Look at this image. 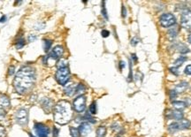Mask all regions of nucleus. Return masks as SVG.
<instances>
[{"mask_svg": "<svg viewBox=\"0 0 191 137\" xmlns=\"http://www.w3.org/2000/svg\"><path fill=\"white\" fill-rule=\"evenodd\" d=\"M57 68L60 69V68H64V67H67V61L66 59H60L57 63Z\"/></svg>", "mask_w": 191, "mask_h": 137, "instance_id": "obj_24", "label": "nucleus"}, {"mask_svg": "<svg viewBox=\"0 0 191 137\" xmlns=\"http://www.w3.org/2000/svg\"><path fill=\"white\" fill-rule=\"evenodd\" d=\"M125 66H126L125 62L123 61V60H120V70H123Z\"/></svg>", "mask_w": 191, "mask_h": 137, "instance_id": "obj_44", "label": "nucleus"}, {"mask_svg": "<svg viewBox=\"0 0 191 137\" xmlns=\"http://www.w3.org/2000/svg\"><path fill=\"white\" fill-rule=\"evenodd\" d=\"M181 24L182 27L188 30H191V11H183L181 17Z\"/></svg>", "mask_w": 191, "mask_h": 137, "instance_id": "obj_8", "label": "nucleus"}, {"mask_svg": "<svg viewBox=\"0 0 191 137\" xmlns=\"http://www.w3.org/2000/svg\"><path fill=\"white\" fill-rule=\"evenodd\" d=\"M52 45V41L50 39H44L43 41V48L44 51L48 52L51 49V47Z\"/></svg>", "mask_w": 191, "mask_h": 137, "instance_id": "obj_19", "label": "nucleus"}, {"mask_svg": "<svg viewBox=\"0 0 191 137\" xmlns=\"http://www.w3.org/2000/svg\"><path fill=\"white\" fill-rule=\"evenodd\" d=\"M0 105L3 108H9L11 105L10 99L6 95L1 94L0 95Z\"/></svg>", "mask_w": 191, "mask_h": 137, "instance_id": "obj_13", "label": "nucleus"}, {"mask_svg": "<svg viewBox=\"0 0 191 137\" xmlns=\"http://www.w3.org/2000/svg\"><path fill=\"white\" fill-rule=\"evenodd\" d=\"M133 80V72H132V64L131 61L129 62V74L127 76V81H132Z\"/></svg>", "mask_w": 191, "mask_h": 137, "instance_id": "obj_31", "label": "nucleus"}, {"mask_svg": "<svg viewBox=\"0 0 191 137\" xmlns=\"http://www.w3.org/2000/svg\"><path fill=\"white\" fill-rule=\"evenodd\" d=\"M44 27H45V23H43V22H38V23H36V24L35 25L34 28L35 30H41Z\"/></svg>", "mask_w": 191, "mask_h": 137, "instance_id": "obj_30", "label": "nucleus"}, {"mask_svg": "<svg viewBox=\"0 0 191 137\" xmlns=\"http://www.w3.org/2000/svg\"><path fill=\"white\" fill-rule=\"evenodd\" d=\"M131 56H132V59H133V60H134V61H135V62L137 61V57H136V55H135V54H132Z\"/></svg>", "mask_w": 191, "mask_h": 137, "instance_id": "obj_46", "label": "nucleus"}, {"mask_svg": "<svg viewBox=\"0 0 191 137\" xmlns=\"http://www.w3.org/2000/svg\"><path fill=\"white\" fill-rule=\"evenodd\" d=\"M121 14H122V17L125 18L127 16V9L124 5H122V11H121Z\"/></svg>", "mask_w": 191, "mask_h": 137, "instance_id": "obj_43", "label": "nucleus"}, {"mask_svg": "<svg viewBox=\"0 0 191 137\" xmlns=\"http://www.w3.org/2000/svg\"><path fill=\"white\" fill-rule=\"evenodd\" d=\"M168 118L174 119L175 120H183V113L181 112V111L178 110L170 111V113L168 114Z\"/></svg>", "mask_w": 191, "mask_h": 137, "instance_id": "obj_12", "label": "nucleus"}, {"mask_svg": "<svg viewBox=\"0 0 191 137\" xmlns=\"http://www.w3.org/2000/svg\"><path fill=\"white\" fill-rule=\"evenodd\" d=\"M34 129L38 137H48L49 135V127L43 123H35L34 126Z\"/></svg>", "mask_w": 191, "mask_h": 137, "instance_id": "obj_9", "label": "nucleus"}, {"mask_svg": "<svg viewBox=\"0 0 191 137\" xmlns=\"http://www.w3.org/2000/svg\"><path fill=\"white\" fill-rule=\"evenodd\" d=\"M69 130H70V134H71L72 137H80L81 136V134H80V132H79L78 128H75V127H71Z\"/></svg>", "mask_w": 191, "mask_h": 137, "instance_id": "obj_26", "label": "nucleus"}, {"mask_svg": "<svg viewBox=\"0 0 191 137\" xmlns=\"http://www.w3.org/2000/svg\"><path fill=\"white\" fill-rule=\"evenodd\" d=\"M112 129L114 130V131H119V130L120 129V127L118 125L117 123H115V124H113V125L112 126Z\"/></svg>", "mask_w": 191, "mask_h": 137, "instance_id": "obj_42", "label": "nucleus"}, {"mask_svg": "<svg viewBox=\"0 0 191 137\" xmlns=\"http://www.w3.org/2000/svg\"><path fill=\"white\" fill-rule=\"evenodd\" d=\"M102 14H103V17L106 20H108V14H107V11H106L105 8V2H102Z\"/></svg>", "mask_w": 191, "mask_h": 137, "instance_id": "obj_28", "label": "nucleus"}, {"mask_svg": "<svg viewBox=\"0 0 191 137\" xmlns=\"http://www.w3.org/2000/svg\"><path fill=\"white\" fill-rule=\"evenodd\" d=\"M14 71H15L14 66H11L10 67H9V69H8V74L10 76H12V74H14Z\"/></svg>", "mask_w": 191, "mask_h": 137, "instance_id": "obj_39", "label": "nucleus"}, {"mask_svg": "<svg viewBox=\"0 0 191 137\" xmlns=\"http://www.w3.org/2000/svg\"><path fill=\"white\" fill-rule=\"evenodd\" d=\"M177 34H178V29H177V27H173V28H170V29L168 30L167 35H168L170 40H173L176 37Z\"/></svg>", "mask_w": 191, "mask_h": 137, "instance_id": "obj_21", "label": "nucleus"}, {"mask_svg": "<svg viewBox=\"0 0 191 137\" xmlns=\"http://www.w3.org/2000/svg\"><path fill=\"white\" fill-rule=\"evenodd\" d=\"M184 73L188 75H191V65H189V66H186V68L184 70Z\"/></svg>", "mask_w": 191, "mask_h": 137, "instance_id": "obj_36", "label": "nucleus"}, {"mask_svg": "<svg viewBox=\"0 0 191 137\" xmlns=\"http://www.w3.org/2000/svg\"><path fill=\"white\" fill-rule=\"evenodd\" d=\"M138 42H139V41H138L137 37H134V38L131 40V45H132V46H136Z\"/></svg>", "mask_w": 191, "mask_h": 137, "instance_id": "obj_40", "label": "nucleus"}, {"mask_svg": "<svg viewBox=\"0 0 191 137\" xmlns=\"http://www.w3.org/2000/svg\"><path fill=\"white\" fill-rule=\"evenodd\" d=\"M6 115V111L5 110V108H3L0 106V120H3L4 118Z\"/></svg>", "mask_w": 191, "mask_h": 137, "instance_id": "obj_32", "label": "nucleus"}, {"mask_svg": "<svg viewBox=\"0 0 191 137\" xmlns=\"http://www.w3.org/2000/svg\"><path fill=\"white\" fill-rule=\"evenodd\" d=\"M73 107L75 110V111L81 113L83 112L86 109V96L83 95H78L74 100Z\"/></svg>", "mask_w": 191, "mask_h": 137, "instance_id": "obj_6", "label": "nucleus"}, {"mask_svg": "<svg viewBox=\"0 0 191 137\" xmlns=\"http://www.w3.org/2000/svg\"><path fill=\"white\" fill-rule=\"evenodd\" d=\"M36 40V35H35V34H29L28 36H27V41L28 43H33L34 41Z\"/></svg>", "mask_w": 191, "mask_h": 137, "instance_id": "obj_35", "label": "nucleus"}, {"mask_svg": "<svg viewBox=\"0 0 191 137\" xmlns=\"http://www.w3.org/2000/svg\"><path fill=\"white\" fill-rule=\"evenodd\" d=\"M5 135H6V132H5V127L0 126V137H5Z\"/></svg>", "mask_w": 191, "mask_h": 137, "instance_id": "obj_37", "label": "nucleus"}, {"mask_svg": "<svg viewBox=\"0 0 191 137\" xmlns=\"http://www.w3.org/2000/svg\"><path fill=\"white\" fill-rule=\"evenodd\" d=\"M172 103H173V105L174 106V108L178 111L182 110V109H184L185 107L188 106L187 105V103H185V102H183V101H174Z\"/></svg>", "mask_w": 191, "mask_h": 137, "instance_id": "obj_18", "label": "nucleus"}, {"mask_svg": "<svg viewBox=\"0 0 191 137\" xmlns=\"http://www.w3.org/2000/svg\"><path fill=\"white\" fill-rule=\"evenodd\" d=\"M177 95H178V94L176 93V91L174 90V89L170 91V99H171V100L175 99V98L177 97Z\"/></svg>", "mask_w": 191, "mask_h": 137, "instance_id": "obj_33", "label": "nucleus"}, {"mask_svg": "<svg viewBox=\"0 0 191 137\" xmlns=\"http://www.w3.org/2000/svg\"><path fill=\"white\" fill-rule=\"evenodd\" d=\"M159 22H160V25L162 27H169L175 25L176 19L174 17V15L172 13H164L159 18Z\"/></svg>", "mask_w": 191, "mask_h": 137, "instance_id": "obj_5", "label": "nucleus"}, {"mask_svg": "<svg viewBox=\"0 0 191 137\" xmlns=\"http://www.w3.org/2000/svg\"><path fill=\"white\" fill-rule=\"evenodd\" d=\"M188 88H189V83L187 81H181V83L177 84L175 88H174V90L176 91L177 94H180L184 92Z\"/></svg>", "mask_w": 191, "mask_h": 137, "instance_id": "obj_15", "label": "nucleus"}, {"mask_svg": "<svg viewBox=\"0 0 191 137\" xmlns=\"http://www.w3.org/2000/svg\"><path fill=\"white\" fill-rule=\"evenodd\" d=\"M178 126H179L180 130L188 129V128L190 127L191 122L188 120H180V121H178Z\"/></svg>", "mask_w": 191, "mask_h": 137, "instance_id": "obj_16", "label": "nucleus"}, {"mask_svg": "<svg viewBox=\"0 0 191 137\" xmlns=\"http://www.w3.org/2000/svg\"><path fill=\"white\" fill-rule=\"evenodd\" d=\"M188 41H189V43H191V33L189 34V36H188Z\"/></svg>", "mask_w": 191, "mask_h": 137, "instance_id": "obj_47", "label": "nucleus"}, {"mask_svg": "<svg viewBox=\"0 0 191 137\" xmlns=\"http://www.w3.org/2000/svg\"><path fill=\"white\" fill-rule=\"evenodd\" d=\"M101 34H102V36L105 38V37H108L110 35V32L106 29H104V30H102V32H101Z\"/></svg>", "mask_w": 191, "mask_h": 137, "instance_id": "obj_38", "label": "nucleus"}, {"mask_svg": "<svg viewBox=\"0 0 191 137\" xmlns=\"http://www.w3.org/2000/svg\"><path fill=\"white\" fill-rule=\"evenodd\" d=\"M28 135H29V136H30V137H35V135H32L31 133H28Z\"/></svg>", "mask_w": 191, "mask_h": 137, "instance_id": "obj_48", "label": "nucleus"}, {"mask_svg": "<svg viewBox=\"0 0 191 137\" xmlns=\"http://www.w3.org/2000/svg\"><path fill=\"white\" fill-rule=\"evenodd\" d=\"M24 46H25V39L22 36H20V38L16 41V43H15V47H16V49L17 50H20V49H21V48H23Z\"/></svg>", "mask_w": 191, "mask_h": 137, "instance_id": "obj_23", "label": "nucleus"}, {"mask_svg": "<svg viewBox=\"0 0 191 137\" xmlns=\"http://www.w3.org/2000/svg\"><path fill=\"white\" fill-rule=\"evenodd\" d=\"M187 60V57L185 56H181V57H179L178 59L175 60V62H174V65H175V67H178V66H181L182 64L184 63V62Z\"/></svg>", "mask_w": 191, "mask_h": 137, "instance_id": "obj_25", "label": "nucleus"}, {"mask_svg": "<svg viewBox=\"0 0 191 137\" xmlns=\"http://www.w3.org/2000/svg\"><path fill=\"white\" fill-rule=\"evenodd\" d=\"M63 54H64V48L61 45H57L48 54V56H47L48 57V61H49L50 59L55 60V61L58 60V59H60V58L62 57Z\"/></svg>", "mask_w": 191, "mask_h": 137, "instance_id": "obj_7", "label": "nucleus"}, {"mask_svg": "<svg viewBox=\"0 0 191 137\" xmlns=\"http://www.w3.org/2000/svg\"><path fill=\"white\" fill-rule=\"evenodd\" d=\"M35 82V71L31 66H22L13 80V87L17 93L23 95L33 88Z\"/></svg>", "mask_w": 191, "mask_h": 137, "instance_id": "obj_1", "label": "nucleus"}, {"mask_svg": "<svg viewBox=\"0 0 191 137\" xmlns=\"http://www.w3.org/2000/svg\"><path fill=\"white\" fill-rule=\"evenodd\" d=\"M86 90L85 86L83 85L82 83H79L78 85L76 86V90H75V94L79 95H81V94H83Z\"/></svg>", "mask_w": 191, "mask_h": 137, "instance_id": "obj_22", "label": "nucleus"}, {"mask_svg": "<svg viewBox=\"0 0 191 137\" xmlns=\"http://www.w3.org/2000/svg\"><path fill=\"white\" fill-rule=\"evenodd\" d=\"M5 20H6V16L3 15L2 17L0 18V23H4V22H5Z\"/></svg>", "mask_w": 191, "mask_h": 137, "instance_id": "obj_45", "label": "nucleus"}, {"mask_svg": "<svg viewBox=\"0 0 191 137\" xmlns=\"http://www.w3.org/2000/svg\"><path fill=\"white\" fill-rule=\"evenodd\" d=\"M76 86L75 84H69V85H66L65 87V89H64V92L66 95L68 96H73V95L75 94L76 90Z\"/></svg>", "mask_w": 191, "mask_h": 137, "instance_id": "obj_14", "label": "nucleus"}, {"mask_svg": "<svg viewBox=\"0 0 191 137\" xmlns=\"http://www.w3.org/2000/svg\"><path fill=\"white\" fill-rule=\"evenodd\" d=\"M176 50L181 54H186V53H188V52L190 51L189 48H188L185 44L181 43H178L176 45Z\"/></svg>", "mask_w": 191, "mask_h": 137, "instance_id": "obj_17", "label": "nucleus"}, {"mask_svg": "<svg viewBox=\"0 0 191 137\" xmlns=\"http://www.w3.org/2000/svg\"><path fill=\"white\" fill-rule=\"evenodd\" d=\"M40 104L43 110L46 113H50L54 107V102L51 98H43L40 101Z\"/></svg>", "mask_w": 191, "mask_h": 137, "instance_id": "obj_10", "label": "nucleus"}, {"mask_svg": "<svg viewBox=\"0 0 191 137\" xmlns=\"http://www.w3.org/2000/svg\"><path fill=\"white\" fill-rule=\"evenodd\" d=\"M106 135V127L101 126L96 129V137H105Z\"/></svg>", "mask_w": 191, "mask_h": 137, "instance_id": "obj_20", "label": "nucleus"}, {"mask_svg": "<svg viewBox=\"0 0 191 137\" xmlns=\"http://www.w3.org/2000/svg\"><path fill=\"white\" fill-rule=\"evenodd\" d=\"M59 128H57V127H53V137H58V135H59Z\"/></svg>", "mask_w": 191, "mask_h": 137, "instance_id": "obj_41", "label": "nucleus"}, {"mask_svg": "<svg viewBox=\"0 0 191 137\" xmlns=\"http://www.w3.org/2000/svg\"><path fill=\"white\" fill-rule=\"evenodd\" d=\"M53 113L54 120L58 124L66 125L72 120L73 109L69 102L66 100H61L54 106Z\"/></svg>", "mask_w": 191, "mask_h": 137, "instance_id": "obj_2", "label": "nucleus"}, {"mask_svg": "<svg viewBox=\"0 0 191 137\" xmlns=\"http://www.w3.org/2000/svg\"><path fill=\"white\" fill-rule=\"evenodd\" d=\"M15 120L20 126L27 125L28 122V110L26 108H20L15 113Z\"/></svg>", "mask_w": 191, "mask_h": 137, "instance_id": "obj_4", "label": "nucleus"}, {"mask_svg": "<svg viewBox=\"0 0 191 137\" xmlns=\"http://www.w3.org/2000/svg\"><path fill=\"white\" fill-rule=\"evenodd\" d=\"M118 137H120V136H118Z\"/></svg>", "mask_w": 191, "mask_h": 137, "instance_id": "obj_49", "label": "nucleus"}, {"mask_svg": "<svg viewBox=\"0 0 191 137\" xmlns=\"http://www.w3.org/2000/svg\"><path fill=\"white\" fill-rule=\"evenodd\" d=\"M89 112L92 115H95L96 113V102H93L89 106Z\"/></svg>", "mask_w": 191, "mask_h": 137, "instance_id": "obj_29", "label": "nucleus"}, {"mask_svg": "<svg viewBox=\"0 0 191 137\" xmlns=\"http://www.w3.org/2000/svg\"><path fill=\"white\" fill-rule=\"evenodd\" d=\"M79 132H80V134H81V135H83V136H85V135H88L89 133L91 132V126L89 123L88 122H82L80 125V127H79Z\"/></svg>", "mask_w": 191, "mask_h": 137, "instance_id": "obj_11", "label": "nucleus"}, {"mask_svg": "<svg viewBox=\"0 0 191 137\" xmlns=\"http://www.w3.org/2000/svg\"><path fill=\"white\" fill-rule=\"evenodd\" d=\"M170 72H171L172 74H174V75H179V70H178V67H171V68L169 69Z\"/></svg>", "mask_w": 191, "mask_h": 137, "instance_id": "obj_34", "label": "nucleus"}, {"mask_svg": "<svg viewBox=\"0 0 191 137\" xmlns=\"http://www.w3.org/2000/svg\"><path fill=\"white\" fill-rule=\"evenodd\" d=\"M56 81L59 82L60 85L65 86L70 80V71H69L68 66L64 67V68L58 69L55 74Z\"/></svg>", "mask_w": 191, "mask_h": 137, "instance_id": "obj_3", "label": "nucleus"}, {"mask_svg": "<svg viewBox=\"0 0 191 137\" xmlns=\"http://www.w3.org/2000/svg\"><path fill=\"white\" fill-rule=\"evenodd\" d=\"M168 130H169L171 133H174V132H176L178 131L179 129V126H178V122H174L172 123L171 125H169L168 127Z\"/></svg>", "mask_w": 191, "mask_h": 137, "instance_id": "obj_27", "label": "nucleus"}]
</instances>
